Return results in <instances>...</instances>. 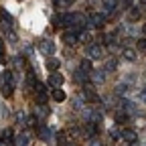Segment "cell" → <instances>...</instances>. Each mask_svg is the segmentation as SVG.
I'll list each match as a JSON object with an SVG mask.
<instances>
[{
    "label": "cell",
    "instance_id": "1",
    "mask_svg": "<svg viewBox=\"0 0 146 146\" xmlns=\"http://www.w3.org/2000/svg\"><path fill=\"white\" fill-rule=\"evenodd\" d=\"M39 51L43 53V55H55V43L53 41H49V39H43V41H39Z\"/></svg>",
    "mask_w": 146,
    "mask_h": 146
},
{
    "label": "cell",
    "instance_id": "26",
    "mask_svg": "<svg viewBox=\"0 0 146 146\" xmlns=\"http://www.w3.org/2000/svg\"><path fill=\"white\" fill-rule=\"evenodd\" d=\"M138 18H140V10H130V21H138Z\"/></svg>",
    "mask_w": 146,
    "mask_h": 146
},
{
    "label": "cell",
    "instance_id": "38",
    "mask_svg": "<svg viewBox=\"0 0 146 146\" xmlns=\"http://www.w3.org/2000/svg\"><path fill=\"white\" fill-rule=\"evenodd\" d=\"M144 146H146V144H144Z\"/></svg>",
    "mask_w": 146,
    "mask_h": 146
},
{
    "label": "cell",
    "instance_id": "22",
    "mask_svg": "<svg viewBox=\"0 0 146 146\" xmlns=\"http://www.w3.org/2000/svg\"><path fill=\"white\" fill-rule=\"evenodd\" d=\"M83 108V104H81V100L79 98H73V110H77V112H79V110Z\"/></svg>",
    "mask_w": 146,
    "mask_h": 146
},
{
    "label": "cell",
    "instance_id": "27",
    "mask_svg": "<svg viewBox=\"0 0 146 146\" xmlns=\"http://www.w3.org/2000/svg\"><path fill=\"white\" fill-rule=\"evenodd\" d=\"M12 63H14V67H18V69H21V67L25 65V61H23L21 57H14V59H12Z\"/></svg>",
    "mask_w": 146,
    "mask_h": 146
},
{
    "label": "cell",
    "instance_id": "33",
    "mask_svg": "<svg viewBox=\"0 0 146 146\" xmlns=\"http://www.w3.org/2000/svg\"><path fill=\"white\" fill-rule=\"evenodd\" d=\"M89 146H102V142H100L98 138H91V140H89Z\"/></svg>",
    "mask_w": 146,
    "mask_h": 146
},
{
    "label": "cell",
    "instance_id": "31",
    "mask_svg": "<svg viewBox=\"0 0 146 146\" xmlns=\"http://www.w3.org/2000/svg\"><path fill=\"white\" fill-rule=\"evenodd\" d=\"M138 96H140L142 104H146V87H142V89H140V94H138Z\"/></svg>",
    "mask_w": 146,
    "mask_h": 146
},
{
    "label": "cell",
    "instance_id": "35",
    "mask_svg": "<svg viewBox=\"0 0 146 146\" xmlns=\"http://www.w3.org/2000/svg\"><path fill=\"white\" fill-rule=\"evenodd\" d=\"M130 146H140V144H138V140H134V142H130Z\"/></svg>",
    "mask_w": 146,
    "mask_h": 146
},
{
    "label": "cell",
    "instance_id": "7",
    "mask_svg": "<svg viewBox=\"0 0 146 146\" xmlns=\"http://www.w3.org/2000/svg\"><path fill=\"white\" fill-rule=\"evenodd\" d=\"M85 23H87V18H85L83 14H79V12L71 16V25H75V27H83Z\"/></svg>",
    "mask_w": 146,
    "mask_h": 146
},
{
    "label": "cell",
    "instance_id": "3",
    "mask_svg": "<svg viewBox=\"0 0 146 146\" xmlns=\"http://www.w3.org/2000/svg\"><path fill=\"white\" fill-rule=\"evenodd\" d=\"M87 57H91V59H102L104 57V49L100 47V45H89L87 47Z\"/></svg>",
    "mask_w": 146,
    "mask_h": 146
},
{
    "label": "cell",
    "instance_id": "6",
    "mask_svg": "<svg viewBox=\"0 0 146 146\" xmlns=\"http://www.w3.org/2000/svg\"><path fill=\"white\" fill-rule=\"evenodd\" d=\"M102 6L106 12H114L118 8V0H102Z\"/></svg>",
    "mask_w": 146,
    "mask_h": 146
},
{
    "label": "cell",
    "instance_id": "16",
    "mask_svg": "<svg viewBox=\"0 0 146 146\" xmlns=\"http://www.w3.org/2000/svg\"><path fill=\"white\" fill-rule=\"evenodd\" d=\"M83 96H85V98H87L89 102H100V98H98V96H96V94H94L91 89H85V91H83Z\"/></svg>",
    "mask_w": 146,
    "mask_h": 146
},
{
    "label": "cell",
    "instance_id": "9",
    "mask_svg": "<svg viewBox=\"0 0 146 146\" xmlns=\"http://www.w3.org/2000/svg\"><path fill=\"white\" fill-rule=\"evenodd\" d=\"M14 146H29V134H18L16 138H14Z\"/></svg>",
    "mask_w": 146,
    "mask_h": 146
},
{
    "label": "cell",
    "instance_id": "18",
    "mask_svg": "<svg viewBox=\"0 0 146 146\" xmlns=\"http://www.w3.org/2000/svg\"><path fill=\"white\" fill-rule=\"evenodd\" d=\"M53 100H55V102H63V100H65V94H63L61 89H55V91H53Z\"/></svg>",
    "mask_w": 146,
    "mask_h": 146
},
{
    "label": "cell",
    "instance_id": "25",
    "mask_svg": "<svg viewBox=\"0 0 146 146\" xmlns=\"http://www.w3.org/2000/svg\"><path fill=\"white\" fill-rule=\"evenodd\" d=\"M116 69V61L114 59H110L108 63H106V71H114Z\"/></svg>",
    "mask_w": 146,
    "mask_h": 146
},
{
    "label": "cell",
    "instance_id": "23",
    "mask_svg": "<svg viewBox=\"0 0 146 146\" xmlns=\"http://www.w3.org/2000/svg\"><path fill=\"white\" fill-rule=\"evenodd\" d=\"M81 69L89 73V71H91V61H87V59H83V61H81Z\"/></svg>",
    "mask_w": 146,
    "mask_h": 146
},
{
    "label": "cell",
    "instance_id": "24",
    "mask_svg": "<svg viewBox=\"0 0 146 146\" xmlns=\"http://www.w3.org/2000/svg\"><path fill=\"white\" fill-rule=\"evenodd\" d=\"M6 39H8L10 43H16V41H18V36H16L12 31H8V33H6Z\"/></svg>",
    "mask_w": 146,
    "mask_h": 146
},
{
    "label": "cell",
    "instance_id": "17",
    "mask_svg": "<svg viewBox=\"0 0 146 146\" xmlns=\"http://www.w3.org/2000/svg\"><path fill=\"white\" fill-rule=\"evenodd\" d=\"M87 75H89V73H87V71H83V69H77V71H75V79H77V81H85V77H87Z\"/></svg>",
    "mask_w": 146,
    "mask_h": 146
},
{
    "label": "cell",
    "instance_id": "15",
    "mask_svg": "<svg viewBox=\"0 0 146 146\" xmlns=\"http://www.w3.org/2000/svg\"><path fill=\"white\" fill-rule=\"evenodd\" d=\"M126 94H128V85H126V83L116 85V96H126Z\"/></svg>",
    "mask_w": 146,
    "mask_h": 146
},
{
    "label": "cell",
    "instance_id": "32",
    "mask_svg": "<svg viewBox=\"0 0 146 146\" xmlns=\"http://www.w3.org/2000/svg\"><path fill=\"white\" fill-rule=\"evenodd\" d=\"M138 49L140 51H146V39H140L138 41Z\"/></svg>",
    "mask_w": 146,
    "mask_h": 146
},
{
    "label": "cell",
    "instance_id": "12",
    "mask_svg": "<svg viewBox=\"0 0 146 146\" xmlns=\"http://www.w3.org/2000/svg\"><path fill=\"white\" fill-rule=\"evenodd\" d=\"M122 136H124V140H128V142H134V140L138 138L134 130H124V132H122Z\"/></svg>",
    "mask_w": 146,
    "mask_h": 146
},
{
    "label": "cell",
    "instance_id": "11",
    "mask_svg": "<svg viewBox=\"0 0 146 146\" xmlns=\"http://www.w3.org/2000/svg\"><path fill=\"white\" fill-rule=\"evenodd\" d=\"M91 79H94L96 85H102L104 79H106V75H104V71H94V73H91Z\"/></svg>",
    "mask_w": 146,
    "mask_h": 146
},
{
    "label": "cell",
    "instance_id": "34",
    "mask_svg": "<svg viewBox=\"0 0 146 146\" xmlns=\"http://www.w3.org/2000/svg\"><path fill=\"white\" fill-rule=\"evenodd\" d=\"M2 55H4V41L0 39V57H2Z\"/></svg>",
    "mask_w": 146,
    "mask_h": 146
},
{
    "label": "cell",
    "instance_id": "21",
    "mask_svg": "<svg viewBox=\"0 0 146 146\" xmlns=\"http://www.w3.org/2000/svg\"><path fill=\"white\" fill-rule=\"evenodd\" d=\"M77 39L83 41V43H87V41H91V35L89 33H77Z\"/></svg>",
    "mask_w": 146,
    "mask_h": 146
},
{
    "label": "cell",
    "instance_id": "28",
    "mask_svg": "<svg viewBox=\"0 0 146 146\" xmlns=\"http://www.w3.org/2000/svg\"><path fill=\"white\" fill-rule=\"evenodd\" d=\"M0 116H2V118H6V116H8V108H6L4 104H0Z\"/></svg>",
    "mask_w": 146,
    "mask_h": 146
},
{
    "label": "cell",
    "instance_id": "5",
    "mask_svg": "<svg viewBox=\"0 0 146 146\" xmlns=\"http://www.w3.org/2000/svg\"><path fill=\"white\" fill-rule=\"evenodd\" d=\"M63 83V75H61V73H51V75H49V85L51 87H59Z\"/></svg>",
    "mask_w": 146,
    "mask_h": 146
},
{
    "label": "cell",
    "instance_id": "29",
    "mask_svg": "<svg viewBox=\"0 0 146 146\" xmlns=\"http://www.w3.org/2000/svg\"><path fill=\"white\" fill-rule=\"evenodd\" d=\"M10 136H12V132L8 130V128H6V130L2 132V142H6V140H10Z\"/></svg>",
    "mask_w": 146,
    "mask_h": 146
},
{
    "label": "cell",
    "instance_id": "19",
    "mask_svg": "<svg viewBox=\"0 0 146 146\" xmlns=\"http://www.w3.org/2000/svg\"><path fill=\"white\" fill-rule=\"evenodd\" d=\"M35 114H36V116H41V118H45V116L49 114V110H47V108H43V104H41L39 108L35 110Z\"/></svg>",
    "mask_w": 146,
    "mask_h": 146
},
{
    "label": "cell",
    "instance_id": "14",
    "mask_svg": "<svg viewBox=\"0 0 146 146\" xmlns=\"http://www.w3.org/2000/svg\"><path fill=\"white\" fill-rule=\"evenodd\" d=\"M59 65H61V63H59V59H53V57H51V59L47 61V67H49L51 71H57V69H59Z\"/></svg>",
    "mask_w": 146,
    "mask_h": 146
},
{
    "label": "cell",
    "instance_id": "30",
    "mask_svg": "<svg viewBox=\"0 0 146 146\" xmlns=\"http://www.w3.org/2000/svg\"><path fill=\"white\" fill-rule=\"evenodd\" d=\"M55 2H57V6H69L73 0H55Z\"/></svg>",
    "mask_w": 146,
    "mask_h": 146
},
{
    "label": "cell",
    "instance_id": "4",
    "mask_svg": "<svg viewBox=\"0 0 146 146\" xmlns=\"http://www.w3.org/2000/svg\"><path fill=\"white\" fill-rule=\"evenodd\" d=\"M36 132H39V136H41L43 142H49L51 136H53V130H49L47 126H39V130H36Z\"/></svg>",
    "mask_w": 146,
    "mask_h": 146
},
{
    "label": "cell",
    "instance_id": "37",
    "mask_svg": "<svg viewBox=\"0 0 146 146\" xmlns=\"http://www.w3.org/2000/svg\"><path fill=\"white\" fill-rule=\"evenodd\" d=\"M140 4H146V0H140Z\"/></svg>",
    "mask_w": 146,
    "mask_h": 146
},
{
    "label": "cell",
    "instance_id": "36",
    "mask_svg": "<svg viewBox=\"0 0 146 146\" xmlns=\"http://www.w3.org/2000/svg\"><path fill=\"white\" fill-rule=\"evenodd\" d=\"M142 33H144V35H146V25H144V27H142Z\"/></svg>",
    "mask_w": 146,
    "mask_h": 146
},
{
    "label": "cell",
    "instance_id": "20",
    "mask_svg": "<svg viewBox=\"0 0 146 146\" xmlns=\"http://www.w3.org/2000/svg\"><path fill=\"white\" fill-rule=\"evenodd\" d=\"M12 89H14V85H6V83H4V85H2V94H4L6 98H10V96H12Z\"/></svg>",
    "mask_w": 146,
    "mask_h": 146
},
{
    "label": "cell",
    "instance_id": "8",
    "mask_svg": "<svg viewBox=\"0 0 146 146\" xmlns=\"http://www.w3.org/2000/svg\"><path fill=\"white\" fill-rule=\"evenodd\" d=\"M63 41H65L67 45H75V43L79 41V39H77V33H69V31L63 33Z\"/></svg>",
    "mask_w": 146,
    "mask_h": 146
},
{
    "label": "cell",
    "instance_id": "2",
    "mask_svg": "<svg viewBox=\"0 0 146 146\" xmlns=\"http://www.w3.org/2000/svg\"><path fill=\"white\" fill-rule=\"evenodd\" d=\"M104 23H106V16L102 12H91L89 14V27L100 29V27H104Z\"/></svg>",
    "mask_w": 146,
    "mask_h": 146
},
{
    "label": "cell",
    "instance_id": "13",
    "mask_svg": "<svg viewBox=\"0 0 146 146\" xmlns=\"http://www.w3.org/2000/svg\"><path fill=\"white\" fill-rule=\"evenodd\" d=\"M2 81L6 85H14V75H12L10 71H6V73H2Z\"/></svg>",
    "mask_w": 146,
    "mask_h": 146
},
{
    "label": "cell",
    "instance_id": "10",
    "mask_svg": "<svg viewBox=\"0 0 146 146\" xmlns=\"http://www.w3.org/2000/svg\"><path fill=\"white\" fill-rule=\"evenodd\" d=\"M122 57H124L126 61L132 63V61H136V51H134V49H124V51H122Z\"/></svg>",
    "mask_w": 146,
    "mask_h": 146
}]
</instances>
